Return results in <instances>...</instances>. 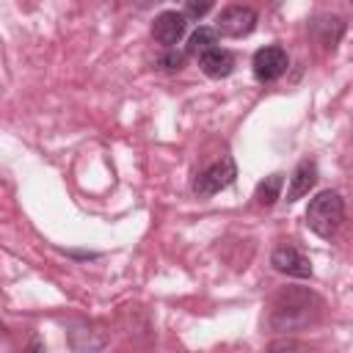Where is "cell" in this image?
<instances>
[{
    "mask_svg": "<svg viewBox=\"0 0 353 353\" xmlns=\"http://www.w3.org/2000/svg\"><path fill=\"white\" fill-rule=\"evenodd\" d=\"M320 314V298L309 290H281L270 309V328L273 331H295L314 323Z\"/></svg>",
    "mask_w": 353,
    "mask_h": 353,
    "instance_id": "obj_1",
    "label": "cell"
},
{
    "mask_svg": "<svg viewBox=\"0 0 353 353\" xmlns=\"http://www.w3.org/2000/svg\"><path fill=\"white\" fill-rule=\"evenodd\" d=\"M345 218V201L336 190H320L306 207V226L317 237H331Z\"/></svg>",
    "mask_w": 353,
    "mask_h": 353,
    "instance_id": "obj_2",
    "label": "cell"
},
{
    "mask_svg": "<svg viewBox=\"0 0 353 353\" xmlns=\"http://www.w3.org/2000/svg\"><path fill=\"white\" fill-rule=\"evenodd\" d=\"M234 176H237V163H234V157L226 154V157H221L218 163H212L210 168H204L193 179V193L199 199H210V196L221 193L223 188H229L234 182Z\"/></svg>",
    "mask_w": 353,
    "mask_h": 353,
    "instance_id": "obj_3",
    "label": "cell"
},
{
    "mask_svg": "<svg viewBox=\"0 0 353 353\" xmlns=\"http://www.w3.org/2000/svg\"><path fill=\"white\" fill-rule=\"evenodd\" d=\"M256 28V11L248 6H229L221 11L215 30L226 39H243Z\"/></svg>",
    "mask_w": 353,
    "mask_h": 353,
    "instance_id": "obj_4",
    "label": "cell"
},
{
    "mask_svg": "<svg viewBox=\"0 0 353 353\" xmlns=\"http://www.w3.org/2000/svg\"><path fill=\"white\" fill-rule=\"evenodd\" d=\"M287 63H290V58H287L284 47H279V44L259 47V50L254 52V61H251V66H254V77L262 80V83L279 80V77L287 72Z\"/></svg>",
    "mask_w": 353,
    "mask_h": 353,
    "instance_id": "obj_5",
    "label": "cell"
},
{
    "mask_svg": "<svg viewBox=\"0 0 353 353\" xmlns=\"http://www.w3.org/2000/svg\"><path fill=\"white\" fill-rule=\"evenodd\" d=\"M270 265L284 273V276H292V279H312V262L295 248V245H279L273 254H270Z\"/></svg>",
    "mask_w": 353,
    "mask_h": 353,
    "instance_id": "obj_6",
    "label": "cell"
},
{
    "mask_svg": "<svg viewBox=\"0 0 353 353\" xmlns=\"http://www.w3.org/2000/svg\"><path fill=\"white\" fill-rule=\"evenodd\" d=\"M185 30H188V17L179 11H163V14H157V19L152 25V36L163 47H176L179 39L185 36Z\"/></svg>",
    "mask_w": 353,
    "mask_h": 353,
    "instance_id": "obj_7",
    "label": "cell"
},
{
    "mask_svg": "<svg viewBox=\"0 0 353 353\" xmlns=\"http://www.w3.org/2000/svg\"><path fill=\"white\" fill-rule=\"evenodd\" d=\"M199 69L212 77V80H221V77H229L232 69H234V55L229 50H221V47H210L199 55Z\"/></svg>",
    "mask_w": 353,
    "mask_h": 353,
    "instance_id": "obj_8",
    "label": "cell"
},
{
    "mask_svg": "<svg viewBox=\"0 0 353 353\" xmlns=\"http://www.w3.org/2000/svg\"><path fill=\"white\" fill-rule=\"evenodd\" d=\"M317 182V163L314 160H301L290 176V188H287V201H298L303 199Z\"/></svg>",
    "mask_w": 353,
    "mask_h": 353,
    "instance_id": "obj_9",
    "label": "cell"
},
{
    "mask_svg": "<svg viewBox=\"0 0 353 353\" xmlns=\"http://www.w3.org/2000/svg\"><path fill=\"white\" fill-rule=\"evenodd\" d=\"M281 188H284V174H270V176H265L259 185H256V193H254V199H256V204L259 207H273L279 199H281Z\"/></svg>",
    "mask_w": 353,
    "mask_h": 353,
    "instance_id": "obj_10",
    "label": "cell"
},
{
    "mask_svg": "<svg viewBox=\"0 0 353 353\" xmlns=\"http://www.w3.org/2000/svg\"><path fill=\"white\" fill-rule=\"evenodd\" d=\"M218 30L215 28H199V30H193V36H190V41H188V55H201L204 50H210V47H218Z\"/></svg>",
    "mask_w": 353,
    "mask_h": 353,
    "instance_id": "obj_11",
    "label": "cell"
},
{
    "mask_svg": "<svg viewBox=\"0 0 353 353\" xmlns=\"http://www.w3.org/2000/svg\"><path fill=\"white\" fill-rule=\"evenodd\" d=\"M185 58H188V52H182V50H176V47H168V52L160 55V66H163L165 72H176V69H182Z\"/></svg>",
    "mask_w": 353,
    "mask_h": 353,
    "instance_id": "obj_12",
    "label": "cell"
},
{
    "mask_svg": "<svg viewBox=\"0 0 353 353\" xmlns=\"http://www.w3.org/2000/svg\"><path fill=\"white\" fill-rule=\"evenodd\" d=\"M212 0H188V8H185V17H193V19H201L207 11H210Z\"/></svg>",
    "mask_w": 353,
    "mask_h": 353,
    "instance_id": "obj_13",
    "label": "cell"
},
{
    "mask_svg": "<svg viewBox=\"0 0 353 353\" xmlns=\"http://www.w3.org/2000/svg\"><path fill=\"white\" fill-rule=\"evenodd\" d=\"M350 3H353V0H350Z\"/></svg>",
    "mask_w": 353,
    "mask_h": 353,
    "instance_id": "obj_14",
    "label": "cell"
}]
</instances>
